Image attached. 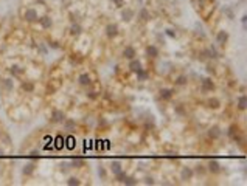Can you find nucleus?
Here are the masks:
<instances>
[{
    "mask_svg": "<svg viewBox=\"0 0 247 186\" xmlns=\"http://www.w3.org/2000/svg\"><path fill=\"white\" fill-rule=\"evenodd\" d=\"M146 184H154V180H152V178H148V180H146Z\"/></svg>",
    "mask_w": 247,
    "mask_h": 186,
    "instance_id": "2f4dec72",
    "label": "nucleus"
},
{
    "mask_svg": "<svg viewBox=\"0 0 247 186\" xmlns=\"http://www.w3.org/2000/svg\"><path fill=\"white\" fill-rule=\"evenodd\" d=\"M134 16H135V13H134V10H131V8H125V10H123V13H121L123 20H126V22L132 20V19H134Z\"/></svg>",
    "mask_w": 247,
    "mask_h": 186,
    "instance_id": "20e7f679",
    "label": "nucleus"
},
{
    "mask_svg": "<svg viewBox=\"0 0 247 186\" xmlns=\"http://www.w3.org/2000/svg\"><path fill=\"white\" fill-rule=\"evenodd\" d=\"M24 17H25V20H27V22H36V20H39L37 11H36V10H33V8H28V10L25 11Z\"/></svg>",
    "mask_w": 247,
    "mask_h": 186,
    "instance_id": "f257e3e1",
    "label": "nucleus"
},
{
    "mask_svg": "<svg viewBox=\"0 0 247 186\" xmlns=\"http://www.w3.org/2000/svg\"><path fill=\"white\" fill-rule=\"evenodd\" d=\"M139 16H140V19H142L143 22L149 20V17H151V16H149V11H148L146 8H142V10H140V14H139Z\"/></svg>",
    "mask_w": 247,
    "mask_h": 186,
    "instance_id": "dca6fc26",
    "label": "nucleus"
},
{
    "mask_svg": "<svg viewBox=\"0 0 247 186\" xmlns=\"http://www.w3.org/2000/svg\"><path fill=\"white\" fill-rule=\"evenodd\" d=\"M201 84H202V87H201V90L205 93V91H211L213 88H214V84L211 82V79H208V78H204L202 81H201Z\"/></svg>",
    "mask_w": 247,
    "mask_h": 186,
    "instance_id": "f03ea898",
    "label": "nucleus"
},
{
    "mask_svg": "<svg viewBox=\"0 0 247 186\" xmlns=\"http://www.w3.org/2000/svg\"><path fill=\"white\" fill-rule=\"evenodd\" d=\"M51 116H53V120H55L56 123H62V121H65V113H64L62 110H53Z\"/></svg>",
    "mask_w": 247,
    "mask_h": 186,
    "instance_id": "9d476101",
    "label": "nucleus"
},
{
    "mask_svg": "<svg viewBox=\"0 0 247 186\" xmlns=\"http://www.w3.org/2000/svg\"><path fill=\"white\" fill-rule=\"evenodd\" d=\"M208 171H210V172H213V174L221 172V164H219V161H216V160H210V161H208Z\"/></svg>",
    "mask_w": 247,
    "mask_h": 186,
    "instance_id": "39448f33",
    "label": "nucleus"
},
{
    "mask_svg": "<svg viewBox=\"0 0 247 186\" xmlns=\"http://www.w3.org/2000/svg\"><path fill=\"white\" fill-rule=\"evenodd\" d=\"M112 2H113V3H115V5H117V6L120 8V6L123 5V2H125V0H112Z\"/></svg>",
    "mask_w": 247,
    "mask_h": 186,
    "instance_id": "c85d7f7f",
    "label": "nucleus"
},
{
    "mask_svg": "<svg viewBox=\"0 0 247 186\" xmlns=\"http://www.w3.org/2000/svg\"><path fill=\"white\" fill-rule=\"evenodd\" d=\"M187 76H179L177 78V85H183V84H187Z\"/></svg>",
    "mask_w": 247,
    "mask_h": 186,
    "instance_id": "a878e982",
    "label": "nucleus"
},
{
    "mask_svg": "<svg viewBox=\"0 0 247 186\" xmlns=\"http://www.w3.org/2000/svg\"><path fill=\"white\" fill-rule=\"evenodd\" d=\"M72 127H75V121H72V120L65 121V129H67V130H70Z\"/></svg>",
    "mask_w": 247,
    "mask_h": 186,
    "instance_id": "bb28decb",
    "label": "nucleus"
},
{
    "mask_svg": "<svg viewBox=\"0 0 247 186\" xmlns=\"http://www.w3.org/2000/svg\"><path fill=\"white\" fill-rule=\"evenodd\" d=\"M135 73H137V79H139V81H146V79H148V76H149V73H148L146 70H143V68L137 70Z\"/></svg>",
    "mask_w": 247,
    "mask_h": 186,
    "instance_id": "9b49d317",
    "label": "nucleus"
},
{
    "mask_svg": "<svg viewBox=\"0 0 247 186\" xmlns=\"http://www.w3.org/2000/svg\"><path fill=\"white\" fill-rule=\"evenodd\" d=\"M110 169H112V172H113V174H118L120 171H123V169H121V163H120V161H112V163H110Z\"/></svg>",
    "mask_w": 247,
    "mask_h": 186,
    "instance_id": "2eb2a0df",
    "label": "nucleus"
},
{
    "mask_svg": "<svg viewBox=\"0 0 247 186\" xmlns=\"http://www.w3.org/2000/svg\"><path fill=\"white\" fill-rule=\"evenodd\" d=\"M146 51H148V54H149L151 57H157V56H159V48H157L156 45H149Z\"/></svg>",
    "mask_w": 247,
    "mask_h": 186,
    "instance_id": "ddd939ff",
    "label": "nucleus"
},
{
    "mask_svg": "<svg viewBox=\"0 0 247 186\" xmlns=\"http://www.w3.org/2000/svg\"><path fill=\"white\" fill-rule=\"evenodd\" d=\"M238 107H239L241 110L245 109V96H239V98H238Z\"/></svg>",
    "mask_w": 247,
    "mask_h": 186,
    "instance_id": "4be33fe9",
    "label": "nucleus"
},
{
    "mask_svg": "<svg viewBox=\"0 0 247 186\" xmlns=\"http://www.w3.org/2000/svg\"><path fill=\"white\" fill-rule=\"evenodd\" d=\"M39 22H41V25L44 27V28H50L51 27V19L50 17H42V19H39Z\"/></svg>",
    "mask_w": 247,
    "mask_h": 186,
    "instance_id": "f3484780",
    "label": "nucleus"
},
{
    "mask_svg": "<svg viewBox=\"0 0 247 186\" xmlns=\"http://www.w3.org/2000/svg\"><path fill=\"white\" fill-rule=\"evenodd\" d=\"M227 40H228V33H227V31H219L218 36H216V42H218L219 45H224Z\"/></svg>",
    "mask_w": 247,
    "mask_h": 186,
    "instance_id": "1a4fd4ad",
    "label": "nucleus"
},
{
    "mask_svg": "<svg viewBox=\"0 0 247 186\" xmlns=\"http://www.w3.org/2000/svg\"><path fill=\"white\" fill-rule=\"evenodd\" d=\"M208 104H210V107H214V109H218V107H219V104H221V101H219L218 98H211V99L208 101Z\"/></svg>",
    "mask_w": 247,
    "mask_h": 186,
    "instance_id": "412c9836",
    "label": "nucleus"
},
{
    "mask_svg": "<svg viewBox=\"0 0 247 186\" xmlns=\"http://www.w3.org/2000/svg\"><path fill=\"white\" fill-rule=\"evenodd\" d=\"M180 177H182V180H191L194 177V171L191 167H183L180 172Z\"/></svg>",
    "mask_w": 247,
    "mask_h": 186,
    "instance_id": "423d86ee",
    "label": "nucleus"
},
{
    "mask_svg": "<svg viewBox=\"0 0 247 186\" xmlns=\"http://www.w3.org/2000/svg\"><path fill=\"white\" fill-rule=\"evenodd\" d=\"M129 68H131L132 71H137V70H140V68H142V64H140V61L131 59V62H129Z\"/></svg>",
    "mask_w": 247,
    "mask_h": 186,
    "instance_id": "4468645a",
    "label": "nucleus"
},
{
    "mask_svg": "<svg viewBox=\"0 0 247 186\" xmlns=\"http://www.w3.org/2000/svg\"><path fill=\"white\" fill-rule=\"evenodd\" d=\"M208 135H210L211 138H218V137L221 135V132H219V129H218V127H213V129L208 132Z\"/></svg>",
    "mask_w": 247,
    "mask_h": 186,
    "instance_id": "5701e85b",
    "label": "nucleus"
},
{
    "mask_svg": "<svg viewBox=\"0 0 247 186\" xmlns=\"http://www.w3.org/2000/svg\"><path fill=\"white\" fill-rule=\"evenodd\" d=\"M22 87H24V90H27V91H33V88H34V85H33L31 82H25Z\"/></svg>",
    "mask_w": 247,
    "mask_h": 186,
    "instance_id": "393cba45",
    "label": "nucleus"
},
{
    "mask_svg": "<svg viewBox=\"0 0 247 186\" xmlns=\"http://www.w3.org/2000/svg\"><path fill=\"white\" fill-rule=\"evenodd\" d=\"M78 81H79L81 85H89V84H90V76H89L87 73H82V74L78 78Z\"/></svg>",
    "mask_w": 247,
    "mask_h": 186,
    "instance_id": "f8f14e48",
    "label": "nucleus"
},
{
    "mask_svg": "<svg viewBox=\"0 0 247 186\" xmlns=\"http://www.w3.org/2000/svg\"><path fill=\"white\" fill-rule=\"evenodd\" d=\"M98 174H99L103 178H104V175H106V172H104V169H103V167H99V169H98Z\"/></svg>",
    "mask_w": 247,
    "mask_h": 186,
    "instance_id": "c756f323",
    "label": "nucleus"
},
{
    "mask_svg": "<svg viewBox=\"0 0 247 186\" xmlns=\"http://www.w3.org/2000/svg\"><path fill=\"white\" fill-rule=\"evenodd\" d=\"M123 183L128 184V186H134V184H137V180H135L134 177H128V175H126V178L123 180Z\"/></svg>",
    "mask_w": 247,
    "mask_h": 186,
    "instance_id": "aec40b11",
    "label": "nucleus"
},
{
    "mask_svg": "<svg viewBox=\"0 0 247 186\" xmlns=\"http://www.w3.org/2000/svg\"><path fill=\"white\" fill-rule=\"evenodd\" d=\"M225 14H227V16H228V17H230V19H232V17H233V13H232V11H230V10H225Z\"/></svg>",
    "mask_w": 247,
    "mask_h": 186,
    "instance_id": "7c9ffc66",
    "label": "nucleus"
},
{
    "mask_svg": "<svg viewBox=\"0 0 247 186\" xmlns=\"http://www.w3.org/2000/svg\"><path fill=\"white\" fill-rule=\"evenodd\" d=\"M173 95H174V90H171V88H162V90H160V98L165 99V101L171 99Z\"/></svg>",
    "mask_w": 247,
    "mask_h": 186,
    "instance_id": "6e6552de",
    "label": "nucleus"
},
{
    "mask_svg": "<svg viewBox=\"0 0 247 186\" xmlns=\"http://www.w3.org/2000/svg\"><path fill=\"white\" fill-rule=\"evenodd\" d=\"M67 184H70V186H73V184H75V186H78V184H81V181H79L76 177H70V178L67 180Z\"/></svg>",
    "mask_w": 247,
    "mask_h": 186,
    "instance_id": "b1692460",
    "label": "nucleus"
},
{
    "mask_svg": "<svg viewBox=\"0 0 247 186\" xmlns=\"http://www.w3.org/2000/svg\"><path fill=\"white\" fill-rule=\"evenodd\" d=\"M70 31H72V34H73V36H78V34H81V31H82V28H81V25H78V23H75V25H72V28H70Z\"/></svg>",
    "mask_w": 247,
    "mask_h": 186,
    "instance_id": "a211bd4d",
    "label": "nucleus"
},
{
    "mask_svg": "<svg viewBox=\"0 0 247 186\" xmlns=\"http://www.w3.org/2000/svg\"><path fill=\"white\" fill-rule=\"evenodd\" d=\"M166 36H170V37H176V31L174 30H166Z\"/></svg>",
    "mask_w": 247,
    "mask_h": 186,
    "instance_id": "cd10ccee",
    "label": "nucleus"
},
{
    "mask_svg": "<svg viewBox=\"0 0 247 186\" xmlns=\"http://www.w3.org/2000/svg\"><path fill=\"white\" fill-rule=\"evenodd\" d=\"M70 164H72L73 167H82V166H84V160H81V158H73Z\"/></svg>",
    "mask_w": 247,
    "mask_h": 186,
    "instance_id": "6ab92c4d",
    "label": "nucleus"
},
{
    "mask_svg": "<svg viewBox=\"0 0 247 186\" xmlns=\"http://www.w3.org/2000/svg\"><path fill=\"white\" fill-rule=\"evenodd\" d=\"M106 34H107L109 37H115V36L118 34V27H117L115 23L107 25V27H106Z\"/></svg>",
    "mask_w": 247,
    "mask_h": 186,
    "instance_id": "0eeeda50",
    "label": "nucleus"
},
{
    "mask_svg": "<svg viewBox=\"0 0 247 186\" xmlns=\"http://www.w3.org/2000/svg\"><path fill=\"white\" fill-rule=\"evenodd\" d=\"M123 56H125L126 59H129V61H131V59H135L137 51H135V48H134V47H131V45H129V47H126L125 50H123Z\"/></svg>",
    "mask_w": 247,
    "mask_h": 186,
    "instance_id": "7ed1b4c3",
    "label": "nucleus"
}]
</instances>
